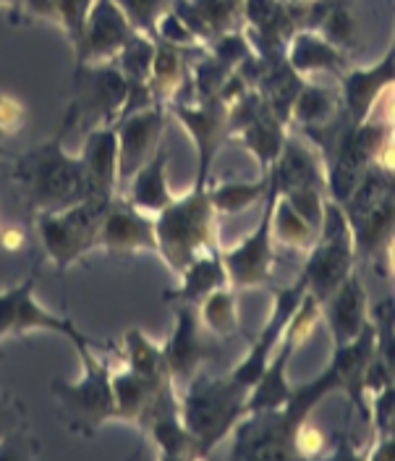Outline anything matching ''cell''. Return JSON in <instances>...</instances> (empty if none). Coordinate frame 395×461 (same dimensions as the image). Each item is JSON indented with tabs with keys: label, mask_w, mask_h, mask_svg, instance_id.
Listing matches in <instances>:
<instances>
[{
	"label": "cell",
	"mask_w": 395,
	"mask_h": 461,
	"mask_svg": "<svg viewBox=\"0 0 395 461\" xmlns=\"http://www.w3.org/2000/svg\"><path fill=\"white\" fill-rule=\"evenodd\" d=\"M40 328L66 336L76 351H82V348H113L111 341L89 339L85 333H79V328L71 320L53 315L45 307H40L34 299V276H29L27 281H22L19 286L0 294V339L22 336L27 330H40Z\"/></svg>",
	"instance_id": "8992f818"
},
{
	"label": "cell",
	"mask_w": 395,
	"mask_h": 461,
	"mask_svg": "<svg viewBox=\"0 0 395 461\" xmlns=\"http://www.w3.org/2000/svg\"><path fill=\"white\" fill-rule=\"evenodd\" d=\"M175 115L186 123V129L194 134V142H197L199 152V178L204 181L207 178V168L215 158V149L218 144L223 142V137L228 134V115H230V105L223 103H212V105H204L197 111H186V108H175Z\"/></svg>",
	"instance_id": "2e32d148"
},
{
	"label": "cell",
	"mask_w": 395,
	"mask_h": 461,
	"mask_svg": "<svg viewBox=\"0 0 395 461\" xmlns=\"http://www.w3.org/2000/svg\"><path fill=\"white\" fill-rule=\"evenodd\" d=\"M97 247L108 252H157L155 221L129 202H111L100 226Z\"/></svg>",
	"instance_id": "30bf717a"
},
{
	"label": "cell",
	"mask_w": 395,
	"mask_h": 461,
	"mask_svg": "<svg viewBox=\"0 0 395 461\" xmlns=\"http://www.w3.org/2000/svg\"><path fill=\"white\" fill-rule=\"evenodd\" d=\"M304 294H307V281H304V276H299L293 286L283 288V291L275 294V310H273V317L265 322V328H262V333L255 339L249 354H247V357L241 359V365L233 370V375H230L233 380H238L241 385H247V388L252 391V385H255L256 380L262 377V373H265V367H267V362H270L275 346L281 344L283 330H285L291 315L296 312V307L301 304Z\"/></svg>",
	"instance_id": "ba28073f"
},
{
	"label": "cell",
	"mask_w": 395,
	"mask_h": 461,
	"mask_svg": "<svg viewBox=\"0 0 395 461\" xmlns=\"http://www.w3.org/2000/svg\"><path fill=\"white\" fill-rule=\"evenodd\" d=\"M24 123V105H19L13 97L0 95V131L13 134Z\"/></svg>",
	"instance_id": "d6a6232c"
},
{
	"label": "cell",
	"mask_w": 395,
	"mask_h": 461,
	"mask_svg": "<svg viewBox=\"0 0 395 461\" xmlns=\"http://www.w3.org/2000/svg\"><path fill=\"white\" fill-rule=\"evenodd\" d=\"M385 249H388V265H391V273H393L395 278V236L385 244Z\"/></svg>",
	"instance_id": "e575fe53"
},
{
	"label": "cell",
	"mask_w": 395,
	"mask_h": 461,
	"mask_svg": "<svg viewBox=\"0 0 395 461\" xmlns=\"http://www.w3.org/2000/svg\"><path fill=\"white\" fill-rule=\"evenodd\" d=\"M0 244H3L8 252H13L19 244H24V236H22L16 229H5L3 233H0Z\"/></svg>",
	"instance_id": "836d02e7"
},
{
	"label": "cell",
	"mask_w": 395,
	"mask_h": 461,
	"mask_svg": "<svg viewBox=\"0 0 395 461\" xmlns=\"http://www.w3.org/2000/svg\"><path fill=\"white\" fill-rule=\"evenodd\" d=\"M249 388L233 377H204L197 375L186 385V399L181 402L184 425L197 440L199 454H207L215 443L226 438L233 422L244 417Z\"/></svg>",
	"instance_id": "3957f363"
},
{
	"label": "cell",
	"mask_w": 395,
	"mask_h": 461,
	"mask_svg": "<svg viewBox=\"0 0 395 461\" xmlns=\"http://www.w3.org/2000/svg\"><path fill=\"white\" fill-rule=\"evenodd\" d=\"M63 134L66 126L53 142L40 144V149L29 152L24 160H19L16 178L29 186L37 212H63L92 197L85 158H68L63 152L60 147Z\"/></svg>",
	"instance_id": "6da1fadb"
},
{
	"label": "cell",
	"mask_w": 395,
	"mask_h": 461,
	"mask_svg": "<svg viewBox=\"0 0 395 461\" xmlns=\"http://www.w3.org/2000/svg\"><path fill=\"white\" fill-rule=\"evenodd\" d=\"M175 315H178L175 330L168 344L163 346V351H166V365H168L173 385H189L197 377L199 365L210 359L212 346L204 344V339L199 336L197 304L178 302Z\"/></svg>",
	"instance_id": "9c48e42d"
},
{
	"label": "cell",
	"mask_w": 395,
	"mask_h": 461,
	"mask_svg": "<svg viewBox=\"0 0 395 461\" xmlns=\"http://www.w3.org/2000/svg\"><path fill=\"white\" fill-rule=\"evenodd\" d=\"M322 317L328 320L336 346L351 344L367 325V291L356 273H351L325 302Z\"/></svg>",
	"instance_id": "8fae6325"
},
{
	"label": "cell",
	"mask_w": 395,
	"mask_h": 461,
	"mask_svg": "<svg viewBox=\"0 0 395 461\" xmlns=\"http://www.w3.org/2000/svg\"><path fill=\"white\" fill-rule=\"evenodd\" d=\"M310 252L301 276L307 281V291L314 294L319 302H325L354 273V262H356L354 230L340 202H325L319 239Z\"/></svg>",
	"instance_id": "277c9868"
},
{
	"label": "cell",
	"mask_w": 395,
	"mask_h": 461,
	"mask_svg": "<svg viewBox=\"0 0 395 461\" xmlns=\"http://www.w3.org/2000/svg\"><path fill=\"white\" fill-rule=\"evenodd\" d=\"M126 354H129V370L152 377V380H168V365L163 346H155L139 330H131L126 336Z\"/></svg>",
	"instance_id": "d4e9b609"
},
{
	"label": "cell",
	"mask_w": 395,
	"mask_h": 461,
	"mask_svg": "<svg viewBox=\"0 0 395 461\" xmlns=\"http://www.w3.org/2000/svg\"><path fill=\"white\" fill-rule=\"evenodd\" d=\"M395 82V50L391 48L388 56L382 58L377 66L372 68H356L351 74L343 77V100H346V111L351 115V123H364L372 103L377 100V95L385 86Z\"/></svg>",
	"instance_id": "4fadbf2b"
},
{
	"label": "cell",
	"mask_w": 395,
	"mask_h": 461,
	"mask_svg": "<svg viewBox=\"0 0 395 461\" xmlns=\"http://www.w3.org/2000/svg\"><path fill=\"white\" fill-rule=\"evenodd\" d=\"M343 63H346V58H343L338 48L330 40H325V37H319L314 32L299 34L296 42H293V50H291V66L296 71L328 68V71L340 74L343 71Z\"/></svg>",
	"instance_id": "7402d4cb"
},
{
	"label": "cell",
	"mask_w": 395,
	"mask_h": 461,
	"mask_svg": "<svg viewBox=\"0 0 395 461\" xmlns=\"http://www.w3.org/2000/svg\"><path fill=\"white\" fill-rule=\"evenodd\" d=\"M79 357L85 362V377L79 383L56 380L53 393L74 430L94 432L105 420H115L113 375L108 362H100L92 348H82Z\"/></svg>",
	"instance_id": "5b68a950"
},
{
	"label": "cell",
	"mask_w": 395,
	"mask_h": 461,
	"mask_svg": "<svg viewBox=\"0 0 395 461\" xmlns=\"http://www.w3.org/2000/svg\"><path fill=\"white\" fill-rule=\"evenodd\" d=\"M267 186H270V173L259 184H223L218 189H210V200H212L215 212L238 215L249 204H255L259 197H265L267 194Z\"/></svg>",
	"instance_id": "4316f807"
},
{
	"label": "cell",
	"mask_w": 395,
	"mask_h": 461,
	"mask_svg": "<svg viewBox=\"0 0 395 461\" xmlns=\"http://www.w3.org/2000/svg\"><path fill=\"white\" fill-rule=\"evenodd\" d=\"M367 121L377 123V126H385V129L395 126V82H391L377 95V100L372 103Z\"/></svg>",
	"instance_id": "1f68e13d"
},
{
	"label": "cell",
	"mask_w": 395,
	"mask_h": 461,
	"mask_svg": "<svg viewBox=\"0 0 395 461\" xmlns=\"http://www.w3.org/2000/svg\"><path fill=\"white\" fill-rule=\"evenodd\" d=\"M82 158L89 173L92 197L113 200V186L118 184V137L113 129L94 131L86 142V152Z\"/></svg>",
	"instance_id": "e0dca14e"
},
{
	"label": "cell",
	"mask_w": 395,
	"mask_h": 461,
	"mask_svg": "<svg viewBox=\"0 0 395 461\" xmlns=\"http://www.w3.org/2000/svg\"><path fill=\"white\" fill-rule=\"evenodd\" d=\"M325 446H328V438L314 422H310V420L299 422V428L293 432V451L296 454H301V456H319L325 451Z\"/></svg>",
	"instance_id": "f546056e"
},
{
	"label": "cell",
	"mask_w": 395,
	"mask_h": 461,
	"mask_svg": "<svg viewBox=\"0 0 395 461\" xmlns=\"http://www.w3.org/2000/svg\"><path fill=\"white\" fill-rule=\"evenodd\" d=\"M299 351V346L293 344L285 333H283L281 344L275 346L267 367L262 377L256 380L249 391V399H247V406H244V414H256V411H273V409H281L283 403L291 399L293 388L288 385L285 380V367L291 362V354Z\"/></svg>",
	"instance_id": "5bb4252c"
},
{
	"label": "cell",
	"mask_w": 395,
	"mask_h": 461,
	"mask_svg": "<svg viewBox=\"0 0 395 461\" xmlns=\"http://www.w3.org/2000/svg\"><path fill=\"white\" fill-rule=\"evenodd\" d=\"M270 173V186H267V207L265 215L259 221L256 230L244 239L236 249L223 252V265H226L228 281L236 288L262 286L270 281V267H273V212H275V202L281 194L275 171Z\"/></svg>",
	"instance_id": "52a82bcc"
},
{
	"label": "cell",
	"mask_w": 395,
	"mask_h": 461,
	"mask_svg": "<svg viewBox=\"0 0 395 461\" xmlns=\"http://www.w3.org/2000/svg\"><path fill=\"white\" fill-rule=\"evenodd\" d=\"M374 330H377V354L388 365L395 383V299H385L374 310Z\"/></svg>",
	"instance_id": "83f0119b"
},
{
	"label": "cell",
	"mask_w": 395,
	"mask_h": 461,
	"mask_svg": "<svg viewBox=\"0 0 395 461\" xmlns=\"http://www.w3.org/2000/svg\"><path fill=\"white\" fill-rule=\"evenodd\" d=\"M281 123L283 121L273 111H265L259 118L238 129V142L255 149L265 171H270V163H275L281 158V149L285 144Z\"/></svg>",
	"instance_id": "44dd1931"
},
{
	"label": "cell",
	"mask_w": 395,
	"mask_h": 461,
	"mask_svg": "<svg viewBox=\"0 0 395 461\" xmlns=\"http://www.w3.org/2000/svg\"><path fill=\"white\" fill-rule=\"evenodd\" d=\"M325 40H330L336 48L338 45H351V40H354V19H351V14L343 5H336L330 11V16L325 19Z\"/></svg>",
	"instance_id": "4dcf8cb0"
},
{
	"label": "cell",
	"mask_w": 395,
	"mask_h": 461,
	"mask_svg": "<svg viewBox=\"0 0 395 461\" xmlns=\"http://www.w3.org/2000/svg\"><path fill=\"white\" fill-rule=\"evenodd\" d=\"M348 223L354 230L356 255L369 258L380 247H385L395 236V192H385L377 202H372L356 215H348Z\"/></svg>",
	"instance_id": "9a60e30c"
},
{
	"label": "cell",
	"mask_w": 395,
	"mask_h": 461,
	"mask_svg": "<svg viewBox=\"0 0 395 461\" xmlns=\"http://www.w3.org/2000/svg\"><path fill=\"white\" fill-rule=\"evenodd\" d=\"M181 278H184L181 288L168 294L166 299H170V302H189V304H197V307L199 302L207 294H212L215 288L230 286L220 249H212V252L199 255L194 262H189V267L181 273Z\"/></svg>",
	"instance_id": "ac0fdd59"
},
{
	"label": "cell",
	"mask_w": 395,
	"mask_h": 461,
	"mask_svg": "<svg viewBox=\"0 0 395 461\" xmlns=\"http://www.w3.org/2000/svg\"><path fill=\"white\" fill-rule=\"evenodd\" d=\"M199 307H202V320H204V325H207L215 336L226 339V336H230V333L236 330V325H238V320H236V296H233L230 286L215 288L212 294H207V296L199 302Z\"/></svg>",
	"instance_id": "484cf974"
},
{
	"label": "cell",
	"mask_w": 395,
	"mask_h": 461,
	"mask_svg": "<svg viewBox=\"0 0 395 461\" xmlns=\"http://www.w3.org/2000/svg\"><path fill=\"white\" fill-rule=\"evenodd\" d=\"M273 236L283 241L285 247H293V249H311L319 239V230L314 229L311 223H307L291 204L288 200L278 194L275 202V212H273Z\"/></svg>",
	"instance_id": "603a6c76"
},
{
	"label": "cell",
	"mask_w": 395,
	"mask_h": 461,
	"mask_svg": "<svg viewBox=\"0 0 395 461\" xmlns=\"http://www.w3.org/2000/svg\"><path fill=\"white\" fill-rule=\"evenodd\" d=\"M157 252L181 276L199 255L218 249L215 236V207L204 181H197L194 192L178 202H170L155 221Z\"/></svg>",
	"instance_id": "7a4b0ae2"
},
{
	"label": "cell",
	"mask_w": 395,
	"mask_h": 461,
	"mask_svg": "<svg viewBox=\"0 0 395 461\" xmlns=\"http://www.w3.org/2000/svg\"><path fill=\"white\" fill-rule=\"evenodd\" d=\"M0 158H3V149H0Z\"/></svg>",
	"instance_id": "d590c367"
},
{
	"label": "cell",
	"mask_w": 395,
	"mask_h": 461,
	"mask_svg": "<svg viewBox=\"0 0 395 461\" xmlns=\"http://www.w3.org/2000/svg\"><path fill=\"white\" fill-rule=\"evenodd\" d=\"M322 189H314V186H307V189H291V192H281L283 197L288 200V204L307 221L314 229L319 230L322 226V215H325V200L319 197Z\"/></svg>",
	"instance_id": "f1b7e54d"
},
{
	"label": "cell",
	"mask_w": 395,
	"mask_h": 461,
	"mask_svg": "<svg viewBox=\"0 0 395 461\" xmlns=\"http://www.w3.org/2000/svg\"><path fill=\"white\" fill-rule=\"evenodd\" d=\"M336 113V100L333 92L322 89V86H301L293 108H291V118L304 126V129H325L330 126V118Z\"/></svg>",
	"instance_id": "cb8c5ba5"
},
{
	"label": "cell",
	"mask_w": 395,
	"mask_h": 461,
	"mask_svg": "<svg viewBox=\"0 0 395 461\" xmlns=\"http://www.w3.org/2000/svg\"><path fill=\"white\" fill-rule=\"evenodd\" d=\"M393 50H395V45H393Z\"/></svg>",
	"instance_id": "8d00e7d4"
},
{
	"label": "cell",
	"mask_w": 395,
	"mask_h": 461,
	"mask_svg": "<svg viewBox=\"0 0 395 461\" xmlns=\"http://www.w3.org/2000/svg\"><path fill=\"white\" fill-rule=\"evenodd\" d=\"M275 178L281 192H291V189H322L328 186L325 176L319 173V168L314 166V158L310 155V149H304L301 144L285 140L281 149V158L275 160Z\"/></svg>",
	"instance_id": "ffe728a7"
},
{
	"label": "cell",
	"mask_w": 395,
	"mask_h": 461,
	"mask_svg": "<svg viewBox=\"0 0 395 461\" xmlns=\"http://www.w3.org/2000/svg\"><path fill=\"white\" fill-rule=\"evenodd\" d=\"M163 131V111L155 105L149 111L131 115L123 123L118 140V178L134 176L157 152V140Z\"/></svg>",
	"instance_id": "7c38bea8"
},
{
	"label": "cell",
	"mask_w": 395,
	"mask_h": 461,
	"mask_svg": "<svg viewBox=\"0 0 395 461\" xmlns=\"http://www.w3.org/2000/svg\"><path fill=\"white\" fill-rule=\"evenodd\" d=\"M166 163H168V149L160 144L157 152L134 173V184L129 192V204H134L141 212H163L173 197L166 181Z\"/></svg>",
	"instance_id": "d6986e66"
}]
</instances>
